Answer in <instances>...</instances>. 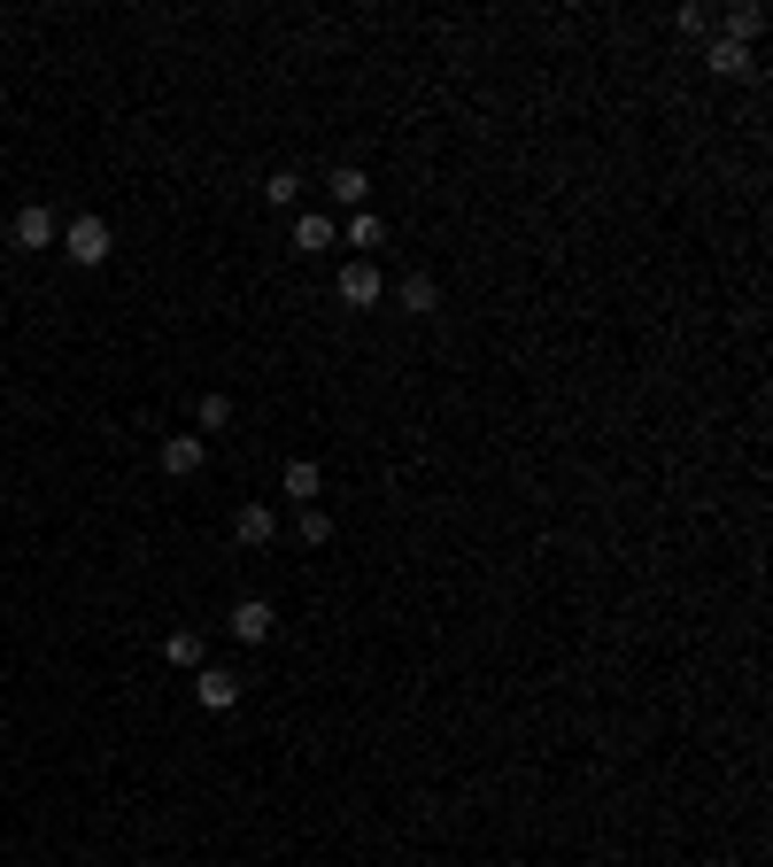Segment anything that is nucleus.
<instances>
[{
    "mask_svg": "<svg viewBox=\"0 0 773 867\" xmlns=\"http://www.w3.org/2000/svg\"><path fill=\"white\" fill-rule=\"evenodd\" d=\"M54 248H62L78 272H101L117 240H109V217H93V209H86V217H70V225H62V240H54Z\"/></svg>",
    "mask_w": 773,
    "mask_h": 867,
    "instance_id": "nucleus-1",
    "label": "nucleus"
},
{
    "mask_svg": "<svg viewBox=\"0 0 773 867\" xmlns=\"http://www.w3.org/2000/svg\"><path fill=\"white\" fill-rule=\"evenodd\" d=\"M8 240H16V248H54V240H62V225H54V209H47V201H23V209H16V225H8Z\"/></svg>",
    "mask_w": 773,
    "mask_h": 867,
    "instance_id": "nucleus-2",
    "label": "nucleus"
},
{
    "mask_svg": "<svg viewBox=\"0 0 773 867\" xmlns=\"http://www.w3.org/2000/svg\"><path fill=\"white\" fill-rule=\"evenodd\" d=\"M155 457H162V473H170V481H194V473L209 465V442H201V434H162V450H155Z\"/></svg>",
    "mask_w": 773,
    "mask_h": 867,
    "instance_id": "nucleus-3",
    "label": "nucleus"
},
{
    "mask_svg": "<svg viewBox=\"0 0 773 867\" xmlns=\"http://www.w3.org/2000/svg\"><path fill=\"white\" fill-rule=\"evenodd\" d=\"M225 628H232V643H271V628H279V612H271L264 597H240Z\"/></svg>",
    "mask_w": 773,
    "mask_h": 867,
    "instance_id": "nucleus-4",
    "label": "nucleus"
},
{
    "mask_svg": "<svg viewBox=\"0 0 773 867\" xmlns=\"http://www.w3.org/2000/svg\"><path fill=\"white\" fill-rule=\"evenodd\" d=\"M379 295H387V279H379L364 256H356V264H340V303H348V311H371Z\"/></svg>",
    "mask_w": 773,
    "mask_h": 867,
    "instance_id": "nucleus-5",
    "label": "nucleus"
},
{
    "mask_svg": "<svg viewBox=\"0 0 773 867\" xmlns=\"http://www.w3.org/2000/svg\"><path fill=\"white\" fill-rule=\"evenodd\" d=\"M194 705H201V712H232V705H240V682H232L225 667H201V674H194Z\"/></svg>",
    "mask_w": 773,
    "mask_h": 867,
    "instance_id": "nucleus-6",
    "label": "nucleus"
},
{
    "mask_svg": "<svg viewBox=\"0 0 773 867\" xmlns=\"http://www.w3.org/2000/svg\"><path fill=\"white\" fill-rule=\"evenodd\" d=\"M325 248H340V225H333V217H317V209L295 217V256H325Z\"/></svg>",
    "mask_w": 773,
    "mask_h": 867,
    "instance_id": "nucleus-7",
    "label": "nucleus"
},
{
    "mask_svg": "<svg viewBox=\"0 0 773 867\" xmlns=\"http://www.w3.org/2000/svg\"><path fill=\"white\" fill-rule=\"evenodd\" d=\"M232 534H240L248 550H264V542L279 534V512H271V504H240V512H232Z\"/></svg>",
    "mask_w": 773,
    "mask_h": 867,
    "instance_id": "nucleus-8",
    "label": "nucleus"
},
{
    "mask_svg": "<svg viewBox=\"0 0 773 867\" xmlns=\"http://www.w3.org/2000/svg\"><path fill=\"white\" fill-rule=\"evenodd\" d=\"M712 78H759V62H751V47H735V39H712Z\"/></svg>",
    "mask_w": 773,
    "mask_h": 867,
    "instance_id": "nucleus-9",
    "label": "nucleus"
},
{
    "mask_svg": "<svg viewBox=\"0 0 773 867\" xmlns=\"http://www.w3.org/2000/svg\"><path fill=\"white\" fill-rule=\"evenodd\" d=\"M325 194H333V201H340V209H348V217H356V209H364V194H371V178L356 171V164H340V171L325 178Z\"/></svg>",
    "mask_w": 773,
    "mask_h": 867,
    "instance_id": "nucleus-10",
    "label": "nucleus"
},
{
    "mask_svg": "<svg viewBox=\"0 0 773 867\" xmlns=\"http://www.w3.org/2000/svg\"><path fill=\"white\" fill-rule=\"evenodd\" d=\"M759 31H766V8H751V0H743V8H727V16H720V39H735V47H751V39H759Z\"/></svg>",
    "mask_w": 773,
    "mask_h": 867,
    "instance_id": "nucleus-11",
    "label": "nucleus"
},
{
    "mask_svg": "<svg viewBox=\"0 0 773 867\" xmlns=\"http://www.w3.org/2000/svg\"><path fill=\"white\" fill-rule=\"evenodd\" d=\"M201 651H209V643H201L194 628H170V636H162V659H170V667H194V674H201Z\"/></svg>",
    "mask_w": 773,
    "mask_h": 867,
    "instance_id": "nucleus-12",
    "label": "nucleus"
},
{
    "mask_svg": "<svg viewBox=\"0 0 773 867\" xmlns=\"http://www.w3.org/2000/svg\"><path fill=\"white\" fill-rule=\"evenodd\" d=\"M317 489H325L317 457H295V465H287V496H295V504H317Z\"/></svg>",
    "mask_w": 773,
    "mask_h": 867,
    "instance_id": "nucleus-13",
    "label": "nucleus"
},
{
    "mask_svg": "<svg viewBox=\"0 0 773 867\" xmlns=\"http://www.w3.org/2000/svg\"><path fill=\"white\" fill-rule=\"evenodd\" d=\"M340 240H348V248H379V240H387V225H379L371 209H356V217L340 225Z\"/></svg>",
    "mask_w": 773,
    "mask_h": 867,
    "instance_id": "nucleus-14",
    "label": "nucleus"
},
{
    "mask_svg": "<svg viewBox=\"0 0 773 867\" xmlns=\"http://www.w3.org/2000/svg\"><path fill=\"white\" fill-rule=\"evenodd\" d=\"M403 303H410V311H442V287H434L426 272H410V279H403Z\"/></svg>",
    "mask_w": 773,
    "mask_h": 867,
    "instance_id": "nucleus-15",
    "label": "nucleus"
},
{
    "mask_svg": "<svg viewBox=\"0 0 773 867\" xmlns=\"http://www.w3.org/2000/svg\"><path fill=\"white\" fill-rule=\"evenodd\" d=\"M194 418H201V434L232 426V395H201V403H194Z\"/></svg>",
    "mask_w": 773,
    "mask_h": 867,
    "instance_id": "nucleus-16",
    "label": "nucleus"
},
{
    "mask_svg": "<svg viewBox=\"0 0 773 867\" xmlns=\"http://www.w3.org/2000/svg\"><path fill=\"white\" fill-rule=\"evenodd\" d=\"M295 194H303V178H295V171H271V178H264V201H271V209H295Z\"/></svg>",
    "mask_w": 773,
    "mask_h": 867,
    "instance_id": "nucleus-17",
    "label": "nucleus"
},
{
    "mask_svg": "<svg viewBox=\"0 0 773 867\" xmlns=\"http://www.w3.org/2000/svg\"><path fill=\"white\" fill-rule=\"evenodd\" d=\"M295 534H303V542H333V520H325L317 504H303V520H295Z\"/></svg>",
    "mask_w": 773,
    "mask_h": 867,
    "instance_id": "nucleus-18",
    "label": "nucleus"
},
{
    "mask_svg": "<svg viewBox=\"0 0 773 867\" xmlns=\"http://www.w3.org/2000/svg\"><path fill=\"white\" fill-rule=\"evenodd\" d=\"M681 31H720V16H712L704 0H688V8H681Z\"/></svg>",
    "mask_w": 773,
    "mask_h": 867,
    "instance_id": "nucleus-19",
    "label": "nucleus"
},
{
    "mask_svg": "<svg viewBox=\"0 0 773 867\" xmlns=\"http://www.w3.org/2000/svg\"><path fill=\"white\" fill-rule=\"evenodd\" d=\"M0 565H8V550H0Z\"/></svg>",
    "mask_w": 773,
    "mask_h": 867,
    "instance_id": "nucleus-20",
    "label": "nucleus"
}]
</instances>
